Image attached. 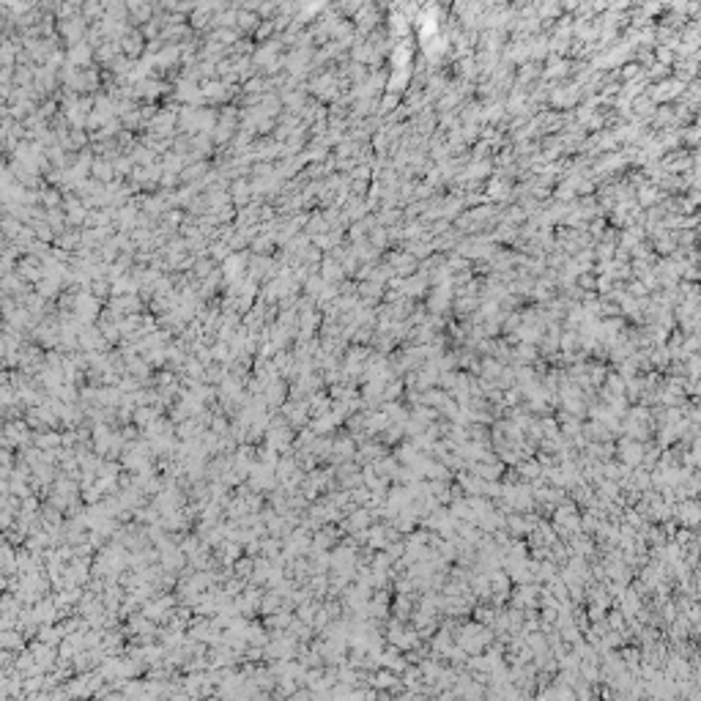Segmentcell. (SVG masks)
<instances>
[{"instance_id": "obj_2", "label": "cell", "mask_w": 701, "mask_h": 701, "mask_svg": "<svg viewBox=\"0 0 701 701\" xmlns=\"http://www.w3.org/2000/svg\"><path fill=\"white\" fill-rule=\"evenodd\" d=\"M285 701H312V693H310V690H304V688H299L291 699H285Z\"/></svg>"}, {"instance_id": "obj_1", "label": "cell", "mask_w": 701, "mask_h": 701, "mask_svg": "<svg viewBox=\"0 0 701 701\" xmlns=\"http://www.w3.org/2000/svg\"><path fill=\"white\" fill-rule=\"evenodd\" d=\"M66 693H69L72 699L88 701L91 696L101 693V679L96 674H82V676H77V679H69V682H66Z\"/></svg>"}]
</instances>
